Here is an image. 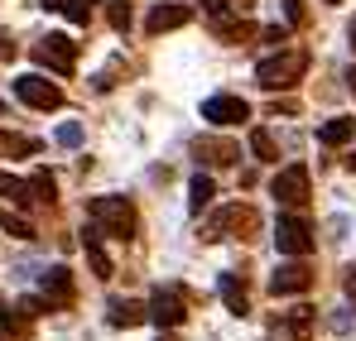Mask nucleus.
Listing matches in <instances>:
<instances>
[{
    "instance_id": "nucleus-1",
    "label": "nucleus",
    "mask_w": 356,
    "mask_h": 341,
    "mask_svg": "<svg viewBox=\"0 0 356 341\" xmlns=\"http://www.w3.org/2000/svg\"><path fill=\"white\" fill-rule=\"evenodd\" d=\"M303 72H308V49H280V53L260 58L255 82H260L265 92H275V87H294Z\"/></svg>"
},
{
    "instance_id": "nucleus-2",
    "label": "nucleus",
    "mask_w": 356,
    "mask_h": 341,
    "mask_svg": "<svg viewBox=\"0 0 356 341\" xmlns=\"http://www.w3.org/2000/svg\"><path fill=\"white\" fill-rule=\"evenodd\" d=\"M87 217L106 231V235H116V240H130L135 226H140V222H135V207H130L125 197H92V202H87Z\"/></svg>"
},
{
    "instance_id": "nucleus-3",
    "label": "nucleus",
    "mask_w": 356,
    "mask_h": 341,
    "mask_svg": "<svg viewBox=\"0 0 356 341\" xmlns=\"http://www.w3.org/2000/svg\"><path fill=\"white\" fill-rule=\"evenodd\" d=\"M260 231V217H255V207H241V202H232V207H222L207 226H202V235L207 240H222V235H255Z\"/></svg>"
},
{
    "instance_id": "nucleus-4",
    "label": "nucleus",
    "mask_w": 356,
    "mask_h": 341,
    "mask_svg": "<svg viewBox=\"0 0 356 341\" xmlns=\"http://www.w3.org/2000/svg\"><path fill=\"white\" fill-rule=\"evenodd\" d=\"M275 245H280V255L303 260V255H313L318 235H313V226H308L303 217H280V226H275Z\"/></svg>"
},
{
    "instance_id": "nucleus-5",
    "label": "nucleus",
    "mask_w": 356,
    "mask_h": 341,
    "mask_svg": "<svg viewBox=\"0 0 356 341\" xmlns=\"http://www.w3.org/2000/svg\"><path fill=\"white\" fill-rule=\"evenodd\" d=\"M34 63H44V67H54L58 77H67V72L77 67V44H72L67 34H44V39L34 44Z\"/></svg>"
},
{
    "instance_id": "nucleus-6",
    "label": "nucleus",
    "mask_w": 356,
    "mask_h": 341,
    "mask_svg": "<svg viewBox=\"0 0 356 341\" xmlns=\"http://www.w3.org/2000/svg\"><path fill=\"white\" fill-rule=\"evenodd\" d=\"M15 97L24 101V106H34V111H58L63 106V92L49 82V77H15Z\"/></svg>"
},
{
    "instance_id": "nucleus-7",
    "label": "nucleus",
    "mask_w": 356,
    "mask_h": 341,
    "mask_svg": "<svg viewBox=\"0 0 356 341\" xmlns=\"http://www.w3.org/2000/svg\"><path fill=\"white\" fill-rule=\"evenodd\" d=\"M270 192H275L280 207H294V212H298V207L308 202V169H303V164H289L284 173H275Z\"/></svg>"
},
{
    "instance_id": "nucleus-8",
    "label": "nucleus",
    "mask_w": 356,
    "mask_h": 341,
    "mask_svg": "<svg viewBox=\"0 0 356 341\" xmlns=\"http://www.w3.org/2000/svg\"><path fill=\"white\" fill-rule=\"evenodd\" d=\"M313 284H318V269H313V265H303V260H294V265H280V269L270 274V293H275V298L308 293Z\"/></svg>"
},
{
    "instance_id": "nucleus-9",
    "label": "nucleus",
    "mask_w": 356,
    "mask_h": 341,
    "mask_svg": "<svg viewBox=\"0 0 356 341\" xmlns=\"http://www.w3.org/2000/svg\"><path fill=\"white\" fill-rule=\"evenodd\" d=\"M188 317V298H183V288H154V298H149V322H159V327H178Z\"/></svg>"
},
{
    "instance_id": "nucleus-10",
    "label": "nucleus",
    "mask_w": 356,
    "mask_h": 341,
    "mask_svg": "<svg viewBox=\"0 0 356 341\" xmlns=\"http://www.w3.org/2000/svg\"><path fill=\"white\" fill-rule=\"evenodd\" d=\"M270 332H275L280 341H308L313 337V308L298 303V308H289V313H275V317H270Z\"/></svg>"
},
{
    "instance_id": "nucleus-11",
    "label": "nucleus",
    "mask_w": 356,
    "mask_h": 341,
    "mask_svg": "<svg viewBox=\"0 0 356 341\" xmlns=\"http://www.w3.org/2000/svg\"><path fill=\"white\" fill-rule=\"evenodd\" d=\"M202 120L207 125H245L250 106H245V97H207L202 101Z\"/></svg>"
},
{
    "instance_id": "nucleus-12",
    "label": "nucleus",
    "mask_w": 356,
    "mask_h": 341,
    "mask_svg": "<svg viewBox=\"0 0 356 341\" xmlns=\"http://www.w3.org/2000/svg\"><path fill=\"white\" fill-rule=\"evenodd\" d=\"M39 284H44V303H49V308H67V303H72V269L49 265V269L39 274Z\"/></svg>"
},
{
    "instance_id": "nucleus-13",
    "label": "nucleus",
    "mask_w": 356,
    "mask_h": 341,
    "mask_svg": "<svg viewBox=\"0 0 356 341\" xmlns=\"http://www.w3.org/2000/svg\"><path fill=\"white\" fill-rule=\"evenodd\" d=\"M193 19V10L188 5H154L149 10V19H145V34L149 39H159V34H169V29H183Z\"/></svg>"
},
{
    "instance_id": "nucleus-14",
    "label": "nucleus",
    "mask_w": 356,
    "mask_h": 341,
    "mask_svg": "<svg viewBox=\"0 0 356 341\" xmlns=\"http://www.w3.org/2000/svg\"><path fill=\"white\" fill-rule=\"evenodd\" d=\"M193 154H197V164H207V169H227V164L241 159V144H232V140H197Z\"/></svg>"
},
{
    "instance_id": "nucleus-15",
    "label": "nucleus",
    "mask_w": 356,
    "mask_h": 341,
    "mask_svg": "<svg viewBox=\"0 0 356 341\" xmlns=\"http://www.w3.org/2000/svg\"><path fill=\"white\" fill-rule=\"evenodd\" d=\"M82 245H87L92 274H97V279H111V274H116V265H111V255H106V245H102V226H97V222H92V226H82Z\"/></svg>"
},
{
    "instance_id": "nucleus-16",
    "label": "nucleus",
    "mask_w": 356,
    "mask_h": 341,
    "mask_svg": "<svg viewBox=\"0 0 356 341\" xmlns=\"http://www.w3.org/2000/svg\"><path fill=\"white\" fill-rule=\"evenodd\" d=\"M145 317H149V308L135 303V298H111V303H106V322H111V327H140Z\"/></svg>"
},
{
    "instance_id": "nucleus-17",
    "label": "nucleus",
    "mask_w": 356,
    "mask_h": 341,
    "mask_svg": "<svg viewBox=\"0 0 356 341\" xmlns=\"http://www.w3.org/2000/svg\"><path fill=\"white\" fill-rule=\"evenodd\" d=\"M352 135H356V120H352V115H332V120H327V125L318 130V144L337 149V144H347Z\"/></svg>"
},
{
    "instance_id": "nucleus-18",
    "label": "nucleus",
    "mask_w": 356,
    "mask_h": 341,
    "mask_svg": "<svg viewBox=\"0 0 356 341\" xmlns=\"http://www.w3.org/2000/svg\"><path fill=\"white\" fill-rule=\"evenodd\" d=\"M217 288H222V298H227V308H232L236 317H245V313H250V298H245V284H241L236 274H222V279H217Z\"/></svg>"
},
{
    "instance_id": "nucleus-19",
    "label": "nucleus",
    "mask_w": 356,
    "mask_h": 341,
    "mask_svg": "<svg viewBox=\"0 0 356 341\" xmlns=\"http://www.w3.org/2000/svg\"><path fill=\"white\" fill-rule=\"evenodd\" d=\"M92 5H97V0H44V10H58L72 24H87V19H92Z\"/></svg>"
},
{
    "instance_id": "nucleus-20",
    "label": "nucleus",
    "mask_w": 356,
    "mask_h": 341,
    "mask_svg": "<svg viewBox=\"0 0 356 341\" xmlns=\"http://www.w3.org/2000/svg\"><path fill=\"white\" fill-rule=\"evenodd\" d=\"M250 154H255L260 164H275V159H280V149H275V135H270L265 125H255V130H250Z\"/></svg>"
},
{
    "instance_id": "nucleus-21",
    "label": "nucleus",
    "mask_w": 356,
    "mask_h": 341,
    "mask_svg": "<svg viewBox=\"0 0 356 341\" xmlns=\"http://www.w3.org/2000/svg\"><path fill=\"white\" fill-rule=\"evenodd\" d=\"M0 197L15 202V207H29V202H34V188L19 183V178H10V173H0Z\"/></svg>"
},
{
    "instance_id": "nucleus-22",
    "label": "nucleus",
    "mask_w": 356,
    "mask_h": 341,
    "mask_svg": "<svg viewBox=\"0 0 356 341\" xmlns=\"http://www.w3.org/2000/svg\"><path fill=\"white\" fill-rule=\"evenodd\" d=\"M212 29H217V39H227V44H245V39H250V24H245V19H227V15H217Z\"/></svg>"
},
{
    "instance_id": "nucleus-23",
    "label": "nucleus",
    "mask_w": 356,
    "mask_h": 341,
    "mask_svg": "<svg viewBox=\"0 0 356 341\" xmlns=\"http://www.w3.org/2000/svg\"><path fill=\"white\" fill-rule=\"evenodd\" d=\"M0 154H5V159H29V154H39V140H24V135H0Z\"/></svg>"
},
{
    "instance_id": "nucleus-24",
    "label": "nucleus",
    "mask_w": 356,
    "mask_h": 341,
    "mask_svg": "<svg viewBox=\"0 0 356 341\" xmlns=\"http://www.w3.org/2000/svg\"><path fill=\"white\" fill-rule=\"evenodd\" d=\"M212 192H217V188H212V178H207V173H197V178L188 183V212H202V207L212 202Z\"/></svg>"
},
{
    "instance_id": "nucleus-25",
    "label": "nucleus",
    "mask_w": 356,
    "mask_h": 341,
    "mask_svg": "<svg viewBox=\"0 0 356 341\" xmlns=\"http://www.w3.org/2000/svg\"><path fill=\"white\" fill-rule=\"evenodd\" d=\"M54 140H58L63 149H82V140H87V130H82L77 120H63V125H58V135H54Z\"/></svg>"
},
{
    "instance_id": "nucleus-26",
    "label": "nucleus",
    "mask_w": 356,
    "mask_h": 341,
    "mask_svg": "<svg viewBox=\"0 0 356 341\" xmlns=\"http://www.w3.org/2000/svg\"><path fill=\"white\" fill-rule=\"evenodd\" d=\"M29 188H34V197H39V202H54V197H58V183H54V173H49V169L34 173V183H29Z\"/></svg>"
},
{
    "instance_id": "nucleus-27",
    "label": "nucleus",
    "mask_w": 356,
    "mask_h": 341,
    "mask_svg": "<svg viewBox=\"0 0 356 341\" xmlns=\"http://www.w3.org/2000/svg\"><path fill=\"white\" fill-rule=\"evenodd\" d=\"M0 226L10 231V235H15V240H29V235H34V226H29V222H24V217H10V212H0Z\"/></svg>"
},
{
    "instance_id": "nucleus-28",
    "label": "nucleus",
    "mask_w": 356,
    "mask_h": 341,
    "mask_svg": "<svg viewBox=\"0 0 356 341\" xmlns=\"http://www.w3.org/2000/svg\"><path fill=\"white\" fill-rule=\"evenodd\" d=\"M352 327H356V308L347 303V308H337V313H332V332H352Z\"/></svg>"
},
{
    "instance_id": "nucleus-29",
    "label": "nucleus",
    "mask_w": 356,
    "mask_h": 341,
    "mask_svg": "<svg viewBox=\"0 0 356 341\" xmlns=\"http://www.w3.org/2000/svg\"><path fill=\"white\" fill-rule=\"evenodd\" d=\"M111 24H116V29H130V0H116V5H111Z\"/></svg>"
},
{
    "instance_id": "nucleus-30",
    "label": "nucleus",
    "mask_w": 356,
    "mask_h": 341,
    "mask_svg": "<svg viewBox=\"0 0 356 341\" xmlns=\"http://www.w3.org/2000/svg\"><path fill=\"white\" fill-rule=\"evenodd\" d=\"M284 15H289V24H303V19H308V10H303V0H284Z\"/></svg>"
},
{
    "instance_id": "nucleus-31",
    "label": "nucleus",
    "mask_w": 356,
    "mask_h": 341,
    "mask_svg": "<svg viewBox=\"0 0 356 341\" xmlns=\"http://www.w3.org/2000/svg\"><path fill=\"white\" fill-rule=\"evenodd\" d=\"M260 39H265V44H280V49H284V39H289V29H284V24H270V29H265Z\"/></svg>"
},
{
    "instance_id": "nucleus-32",
    "label": "nucleus",
    "mask_w": 356,
    "mask_h": 341,
    "mask_svg": "<svg viewBox=\"0 0 356 341\" xmlns=\"http://www.w3.org/2000/svg\"><path fill=\"white\" fill-rule=\"evenodd\" d=\"M15 53H19V44H15L10 29H5V34H0V58H15Z\"/></svg>"
},
{
    "instance_id": "nucleus-33",
    "label": "nucleus",
    "mask_w": 356,
    "mask_h": 341,
    "mask_svg": "<svg viewBox=\"0 0 356 341\" xmlns=\"http://www.w3.org/2000/svg\"><path fill=\"white\" fill-rule=\"evenodd\" d=\"M265 115H294V101H270V111Z\"/></svg>"
},
{
    "instance_id": "nucleus-34",
    "label": "nucleus",
    "mask_w": 356,
    "mask_h": 341,
    "mask_svg": "<svg viewBox=\"0 0 356 341\" xmlns=\"http://www.w3.org/2000/svg\"><path fill=\"white\" fill-rule=\"evenodd\" d=\"M347 87H352V97H356V67H347Z\"/></svg>"
},
{
    "instance_id": "nucleus-35",
    "label": "nucleus",
    "mask_w": 356,
    "mask_h": 341,
    "mask_svg": "<svg viewBox=\"0 0 356 341\" xmlns=\"http://www.w3.org/2000/svg\"><path fill=\"white\" fill-rule=\"evenodd\" d=\"M347 34H352V49H356V19H352V29H347Z\"/></svg>"
},
{
    "instance_id": "nucleus-36",
    "label": "nucleus",
    "mask_w": 356,
    "mask_h": 341,
    "mask_svg": "<svg viewBox=\"0 0 356 341\" xmlns=\"http://www.w3.org/2000/svg\"><path fill=\"white\" fill-rule=\"evenodd\" d=\"M327 5H337V0H327Z\"/></svg>"
},
{
    "instance_id": "nucleus-37",
    "label": "nucleus",
    "mask_w": 356,
    "mask_h": 341,
    "mask_svg": "<svg viewBox=\"0 0 356 341\" xmlns=\"http://www.w3.org/2000/svg\"><path fill=\"white\" fill-rule=\"evenodd\" d=\"M0 341H5V337H0Z\"/></svg>"
}]
</instances>
